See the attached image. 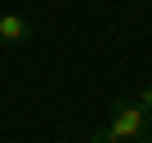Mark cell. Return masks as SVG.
Segmentation results:
<instances>
[{
  "instance_id": "obj_3",
  "label": "cell",
  "mask_w": 152,
  "mask_h": 143,
  "mask_svg": "<svg viewBox=\"0 0 152 143\" xmlns=\"http://www.w3.org/2000/svg\"><path fill=\"white\" fill-rule=\"evenodd\" d=\"M134 103H139V107H143V112H152V81H148V85H143V90H139V98H134Z\"/></svg>"
},
{
  "instance_id": "obj_1",
  "label": "cell",
  "mask_w": 152,
  "mask_h": 143,
  "mask_svg": "<svg viewBox=\"0 0 152 143\" xmlns=\"http://www.w3.org/2000/svg\"><path fill=\"white\" fill-rule=\"evenodd\" d=\"M103 130L125 143H148V112L134 98H121V103H112V125H103Z\"/></svg>"
},
{
  "instance_id": "obj_5",
  "label": "cell",
  "mask_w": 152,
  "mask_h": 143,
  "mask_svg": "<svg viewBox=\"0 0 152 143\" xmlns=\"http://www.w3.org/2000/svg\"><path fill=\"white\" fill-rule=\"evenodd\" d=\"M148 143H152V116H148Z\"/></svg>"
},
{
  "instance_id": "obj_6",
  "label": "cell",
  "mask_w": 152,
  "mask_h": 143,
  "mask_svg": "<svg viewBox=\"0 0 152 143\" xmlns=\"http://www.w3.org/2000/svg\"><path fill=\"white\" fill-rule=\"evenodd\" d=\"M58 143H63V139H58Z\"/></svg>"
},
{
  "instance_id": "obj_2",
  "label": "cell",
  "mask_w": 152,
  "mask_h": 143,
  "mask_svg": "<svg viewBox=\"0 0 152 143\" xmlns=\"http://www.w3.org/2000/svg\"><path fill=\"white\" fill-rule=\"evenodd\" d=\"M31 36V23L23 14H0V45H23Z\"/></svg>"
},
{
  "instance_id": "obj_4",
  "label": "cell",
  "mask_w": 152,
  "mask_h": 143,
  "mask_svg": "<svg viewBox=\"0 0 152 143\" xmlns=\"http://www.w3.org/2000/svg\"><path fill=\"white\" fill-rule=\"evenodd\" d=\"M90 143H125V139H112L107 130H94V134H90Z\"/></svg>"
}]
</instances>
